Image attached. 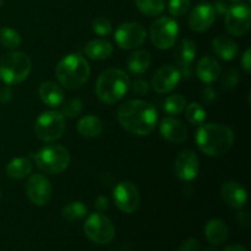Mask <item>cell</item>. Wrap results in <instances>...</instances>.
Here are the masks:
<instances>
[{"label": "cell", "instance_id": "40", "mask_svg": "<svg viewBox=\"0 0 251 251\" xmlns=\"http://www.w3.org/2000/svg\"><path fill=\"white\" fill-rule=\"evenodd\" d=\"M12 96H14V92H12L10 85L0 88V102L1 103H9L12 100Z\"/></svg>", "mask_w": 251, "mask_h": 251}, {"label": "cell", "instance_id": "6", "mask_svg": "<svg viewBox=\"0 0 251 251\" xmlns=\"http://www.w3.org/2000/svg\"><path fill=\"white\" fill-rule=\"evenodd\" d=\"M37 167L46 174H59L65 171L71 161L70 153L61 145H47L34 156Z\"/></svg>", "mask_w": 251, "mask_h": 251}, {"label": "cell", "instance_id": "27", "mask_svg": "<svg viewBox=\"0 0 251 251\" xmlns=\"http://www.w3.org/2000/svg\"><path fill=\"white\" fill-rule=\"evenodd\" d=\"M32 168H33V166H32L31 161L21 157V158L12 159L7 164L6 174L7 176L12 179H24L31 174Z\"/></svg>", "mask_w": 251, "mask_h": 251}, {"label": "cell", "instance_id": "8", "mask_svg": "<svg viewBox=\"0 0 251 251\" xmlns=\"http://www.w3.org/2000/svg\"><path fill=\"white\" fill-rule=\"evenodd\" d=\"M83 232L91 242L104 245L114 239L115 228L107 216L102 212H96L87 218L83 226Z\"/></svg>", "mask_w": 251, "mask_h": 251}, {"label": "cell", "instance_id": "33", "mask_svg": "<svg viewBox=\"0 0 251 251\" xmlns=\"http://www.w3.org/2000/svg\"><path fill=\"white\" fill-rule=\"evenodd\" d=\"M63 107H61V114L64 117L68 118H75L77 115H80V113L82 112L83 103L82 100H78V98H73V100H68V102L63 103Z\"/></svg>", "mask_w": 251, "mask_h": 251}, {"label": "cell", "instance_id": "34", "mask_svg": "<svg viewBox=\"0 0 251 251\" xmlns=\"http://www.w3.org/2000/svg\"><path fill=\"white\" fill-rule=\"evenodd\" d=\"M92 29L98 36H108L112 33L113 25L107 17H97L92 22Z\"/></svg>", "mask_w": 251, "mask_h": 251}, {"label": "cell", "instance_id": "42", "mask_svg": "<svg viewBox=\"0 0 251 251\" xmlns=\"http://www.w3.org/2000/svg\"><path fill=\"white\" fill-rule=\"evenodd\" d=\"M242 65H243V68L248 71V73H250L251 71V49L250 48H248L247 50H245L244 55H243Z\"/></svg>", "mask_w": 251, "mask_h": 251}, {"label": "cell", "instance_id": "12", "mask_svg": "<svg viewBox=\"0 0 251 251\" xmlns=\"http://www.w3.org/2000/svg\"><path fill=\"white\" fill-rule=\"evenodd\" d=\"M114 37L122 49H135L146 41V31L137 22H125L118 27Z\"/></svg>", "mask_w": 251, "mask_h": 251}, {"label": "cell", "instance_id": "28", "mask_svg": "<svg viewBox=\"0 0 251 251\" xmlns=\"http://www.w3.org/2000/svg\"><path fill=\"white\" fill-rule=\"evenodd\" d=\"M63 217L69 222H77L87 215V206L81 201H74L63 208Z\"/></svg>", "mask_w": 251, "mask_h": 251}, {"label": "cell", "instance_id": "2", "mask_svg": "<svg viewBox=\"0 0 251 251\" xmlns=\"http://www.w3.org/2000/svg\"><path fill=\"white\" fill-rule=\"evenodd\" d=\"M196 144L205 154L220 157L227 153L234 144V132L227 125L210 123L201 125L196 134Z\"/></svg>", "mask_w": 251, "mask_h": 251}, {"label": "cell", "instance_id": "37", "mask_svg": "<svg viewBox=\"0 0 251 251\" xmlns=\"http://www.w3.org/2000/svg\"><path fill=\"white\" fill-rule=\"evenodd\" d=\"M132 92L137 96H144L149 92L150 86L145 80H135L131 85Z\"/></svg>", "mask_w": 251, "mask_h": 251}, {"label": "cell", "instance_id": "5", "mask_svg": "<svg viewBox=\"0 0 251 251\" xmlns=\"http://www.w3.org/2000/svg\"><path fill=\"white\" fill-rule=\"evenodd\" d=\"M32 61L27 54L10 51L0 58V77L6 85H16L28 77Z\"/></svg>", "mask_w": 251, "mask_h": 251}, {"label": "cell", "instance_id": "14", "mask_svg": "<svg viewBox=\"0 0 251 251\" xmlns=\"http://www.w3.org/2000/svg\"><path fill=\"white\" fill-rule=\"evenodd\" d=\"M200 171V162L194 151L185 150L176 156L174 162V173L184 181H191L198 176Z\"/></svg>", "mask_w": 251, "mask_h": 251}, {"label": "cell", "instance_id": "22", "mask_svg": "<svg viewBox=\"0 0 251 251\" xmlns=\"http://www.w3.org/2000/svg\"><path fill=\"white\" fill-rule=\"evenodd\" d=\"M212 49L217 56L223 60H233L238 55V46L227 36H218L212 41Z\"/></svg>", "mask_w": 251, "mask_h": 251}, {"label": "cell", "instance_id": "7", "mask_svg": "<svg viewBox=\"0 0 251 251\" xmlns=\"http://www.w3.org/2000/svg\"><path fill=\"white\" fill-rule=\"evenodd\" d=\"M65 129V117L56 110L42 113L34 123V132L37 137L44 142H53L60 139Z\"/></svg>", "mask_w": 251, "mask_h": 251}, {"label": "cell", "instance_id": "16", "mask_svg": "<svg viewBox=\"0 0 251 251\" xmlns=\"http://www.w3.org/2000/svg\"><path fill=\"white\" fill-rule=\"evenodd\" d=\"M181 77L178 68L173 65H164L157 70L152 78V87L157 93H168L176 87Z\"/></svg>", "mask_w": 251, "mask_h": 251}, {"label": "cell", "instance_id": "13", "mask_svg": "<svg viewBox=\"0 0 251 251\" xmlns=\"http://www.w3.org/2000/svg\"><path fill=\"white\" fill-rule=\"evenodd\" d=\"M25 189H26V194L29 201L37 206L47 205L50 200L51 193H53L50 181L43 174H33L27 180Z\"/></svg>", "mask_w": 251, "mask_h": 251}, {"label": "cell", "instance_id": "41", "mask_svg": "<svg viewBox=\"0 0 251 251\" xmlns=\"http://www.w3.org/2000/svg\"><path fill=\"white\" fill-rule=\"evenodd\" d=\"M95 206L98 212H104L109 207V201H108V199L105 196H98L95 201Z\"/></svg>", "mask_w": 251, "mask_h": 251}, {"label": "cell", "instance_id": "18", "mask_svg": "<svg viewBox=\"0 0 251 251\" xmlns=\"http://www.w3.org/2000/svg\"><path fill=\"white\" fill-rule=\"evenodd\" d=\"M159 132L162 136L173 144H183L188 137V129L179 119L167 117L159 124Z\"/></svg>", "mask_w": 251, "mask_h": 251}, {"label": "cell", "instance_id": "20", "mask_svg": "<svg viewBox=\"0 0 251 251\" xmlns=\"http://www.w3.org/2000/svg\"><path fill=\"white\" fill-rule=\"evenodd\" d=\"M39 97L42 102L50 108L60 107L64 103V91L58 83L47 81L39 86Z\"/></svg>", "mask_w": 251, "mask_h": 251}, {"label": "cell", "instance_id": "48", "mask_svg": "<svg viewBox=\"0 0 251 251\" xmlns=\"http://www.w3.org/2000/svg\"><path fill=\"white\" fill-rule=\"evenodd\" d=\"M232 1H239V0H232Z\"/></svg>", "mask_w": 251, "mask_h": 251}, {"label": "cell", "instance_id": "24", "mask_svg": "<svg viewBox=\"0 0 251 251\" xmlns=\"http://www.w3.org/2000/svg\"><path fill=\"white\" fill-rule=\"evenodd\" d=\"M85 53L93 60H105L113 54V46L105 39H93L86 44Z\"/></svg>", "mask_w": 251, "mask_h": 251}, {"label": "cell", "instance_id": "26", "mask_svg": "<svg viewBox=\"0 0 251 251\" xmlns=\"http://www.w3.org/2000/svg\"><path fill=\"white\" fill-rule=\"evenodd\" d=\"M151 64V56L146 50H137L127 60V69L132 75H142Z\"/></svg>", "mask_w": 251, "mask_h": 251}, {"label": "cell", "instance_id": "15", "mask_svg": "<svg viewBox=\"0 0 251 251\" xmlns=\"http://www.w3.org/2000/svg\"><path fill=\"white\" fill-rule=\"evenodd\" d=\"M216 9L210 2H200L196 5L189 16V26L195 32H205L215 22Z\"/></svg>", "mask_w": 251, "mask_h": 251}, {"label": "cell", "instance_id": "35", "mask_svg": "<svg viewBox=\"0 0 251 251\" xmlns=\"http://www.w3.org/2000/svg\"><path fill=\"white\" fill-rule=\"evenodd\" d=\"M169 12L173 16H184L190 9V0H169Z\"/></svg>", "mask_w": 251, "mask_h": 251}, {"label": "cell", "instance_id": "30", "mask_svg": "<svg viewBox=\"0 0 251 251\" xmlns=\"http://www.w3.org/2000/svg\"><path fill=\"white\" fill-rule=\"evenodd\" d=\"M186 107V100L180 95H173L166 98L163 103L164 112L168 115H178Z\"/></svg>", "mask_w": 251, "mask_h": 251}, {"label": "cell", "instance_id": "29", "mask_svg": "<svg viewBox=\"0 0 251 251\" xmlns=\"http://www.w3.org/2000/svg\"><path fill=\"white\" fill-rule=\"evenodd\" d=\"M140 12L149 17L158 16L164 10V0H135Z\"/></svg>", "mask_w": 251, "mask_h": 251}, {"label": "cell", "instance_id": "43", "mask_svg": "<svg viewBox=\"0 0 251 251\" xmlns=\"http://www.w3.org/2000/svg\"><path fill=\"white\" fill-rule=\"evenodd\" d=\"M238 221H239L240 225L248 226V223H249V215L247 212H239L238 213Z\"/></svg>", "mask_w": 251, "mask_h": 251}, {"label": "cell", "instance_id": "4", "mask_svg": "<svg viewBox=\"0 0 251 251\" xmlns=\"http://www.w3.org/2000/svg\"><path fill=\"white\" fill-rule=\"evenodd\" d=\"M129 88V76L120 69H108L103 71L96 83L97 97L107 104L119 102Z\"/></svg>", "mask_w": 251, "mask_h": 251}, {"label": "cell", "instance_id": "38", "mask_svg": "<svg viewBox=\"0 0 251 251\" xmlns=\"http://www.w3.org/2000/svg\"><path fill=\"white\" fill-rule=\"evenodd\" d=\"M201 98H202V100L206 104H211V103H213L216 100L217 95H216L215 90L211 86H206L202 90V92H201Z\"/></svg>", "mask_w": 251, "mask_h": 251}, {"label": "cell", "instance_id": "44", "mask_svg": "<svg viewBox=\"0 0 251 251\" xmlns=\"http://www.w3.org/2000/svg\"><path fill=\"white\" fill-rule=\"evenodd\" d=\"M223 251H247L244 247H242V245H238V244H233V245H229V247L226 248Z\"/></svg>", "mask_w": 251, "mask_h": 251}, {"label": "cell", "instance_id": "25", "mask_svg": "<svg viewBox=\"0 0 251 251\" xmlns=\"http://www.w3.org/2000/svg\"><path fill=\"white\" fill-rule=\"evenodd\" d=\"M205 234L208 242L213 245H220L225 243L228 238V227L223 221L211 220L206 225Z\"/></svg>", "mask_w": 251, "mask_h": 251}, {"label": "cell", "instance_id": "9", "mask_svg": "<svg viewBox=\"0 0 251 251\" xmlns=\"http://www.w3.org/2000/svg\"><path fill=\"white\" fill-rule=\"evenodd\" d=\"M179 34L178 24L171 17H159L151 25V41L158 49H169L176 44Z\"/></svg>", "mask_w": 251, "mask_h": 251}, {"label": "cell", "instance_id": "23", "mask_svg": "<svg viewBox=\"0 0 251 251\" xmlns=\"http://www.w3.org/2000/svg\"><path fill=\"white\" fill-rule=\"evenodd\" d=\"M77 131L81 136L86 139H95L98 137L103 131V123L96 115H86L81 118L77 123Z\"/></svg>", "mask_w": 251, "mask_h": 251}, {"label": "cell", "instance_id": "19", "mask_svg": "<svg viewBox=\"0 0 251 251\" xmlns=\"http://www.w3.org/2000/svg\"><path fill=\"white\" fill-rule=\"evenodd\" d=\"M223 201L232 208H242L248 201V193L237 181H226L221 188Z\"/></svg>", "mask_w": 251, "mask_h": 251}, {"label": "cell", "instance_id": "3", "mask_svg": "<svg viewBox=\"0 0 251 251\" xmlns=\"http://www.w3.org/2000/svg\"><path fill=\"white\" fill-rule=\"evenodd\" d=\"M56 78L68 90L80 88L90 78L91 69L87 60L80 54H69L59 61L55 69Z\"/></svg>", "mask_w": 251, "mask_h": 251}, {"label": "cell", "instance_id": "11", "mask_svg": "<svg viewBox=\"0 0 251 251\" xmlns=\"http://www.w3.org/2000/svg\"><path fill=\"white\" fill-rule=\"evenodd\" d=\"M113 198L117 207L124 213L135 212L141 201L139 189L131 181H122L117 184L113 191Z\"/></svg>", "mask_w": 251, "mask_h": 251}, {"label": "cell", "instance_id": "47", "mask_svg": "<svg viewBox=\"0 0 251 251\" xmlns=\"http://www.w3.org/2000/svg\"><path fill=\"white\" fill-rule=\"evenodd\" d=\"M0 198H1V189H0Z\"/></svg>", "mask_w": 251, "mask_h": 251}, {"label": "cell", "instance_id": "31", "mask_svg": "<svg viewBox=\"0 0 251 251\" xmlns=\"http://www.w3.org/2000/svg\"><path fill=\"white\" fill-rule=\"evenodd\" d=\"M0 43L4 48L14 50V49L19 48L21 44V36L15 29L10 28V27H4L0 31Z\"/></svg>", "mask_w": 251, "mask_h": 251}, {"label": "cell", "instance_id": "1", "mask_svg": "<svg viewBox=\"0 0 251 251\" xmlns=\"http://www.w3.org/2000/svg\"><path fill=\"white\" fill-rule=\"evenodd\" d=\"M118 120L126 131L137 136L151 134L158 122L157 109L149 102L131 100L120 105Z\"/></svg>", "mask_w": 251, "mask_h": 251}, {"label": "cell", "instance_id": "39", "mask_svg": "<svg viewBox=\"0 0 251 251\" xmlns=\"http://www.w3.org/2000/svg\"><path fill=\"white\" fill-rule=\"evenodd\" d=\"M178 251H200V244H199V242L196 239L190 238V239L185 240L180 245Z\"/></svg>", "mask_w": 251, "mask_h": 251}, {"label": "cell", "instance_id": "45", "mask_svg": "<svg viewBox=\"0 0 251 251\" xmlns=\"http://www.w3.org/2000/svg\"><path fill=\"white\" fill-rule=\"evenodd\" d=\"M205 251H217V250H216L215 248H211V247H208V248H206Z\"/></svg>", "mask_w": 251, "mask_h": 251}, {"label": "cell", "instance_id": "32", "mask_svg": "<svg viewBox=\"0 0 251 251\" xmlns=\"http://www.w3.org/2000/svg\"><path fill=\"white\" fill-rule=\"evenodd\" d=\"M185 115L189 123L193 125H202L206 119V112L199 103H191L185 107Z\"/></svg>", "mask_w": 251, "mask_h": 251}, {"label": "cell", "instance_id": "36", "mask_svg": "<svg viewBox=\"0 0 251 251\" xmlns=\"http://www.w3.org/2000/svg\"><path fill=\"white\" fill-rule=\"evenodd\" d=\"M238 83V73L235 69L228 71L225 76H223V86L226 90H232L237 86Z\"/></svg>", "mask_w": 251, "mask_h": 251}, {"label": "cell", "instance_id": "46", "mask_svg": "<svg viewBox=\"0 0 251 251\" xmlns=\"http://www.w3.org/2000/svg\"><path fill=\"white\" fill-rule=\"evenodd\" d=\"M2 1H4V0H0V6H1V5H2Z\"/></svg>", "mask_w": 251, "mask_h": 251}, {"label": "cell", "instance_id": "10", "mask_svg": "<svg viewBox=\"0 0 251 251\" xmlns=\"http://www.w3.org/2000/svg\"><path fill=\"white\" fill-rule=\"evenodd\" d=\"M226 28L232 36L247 33L251 26V10L248 4H237L226 11Z\"/></svg>", "mask_w": 251, "mask_h": 251}, {"label": "cell", "instance_id": "21", "mask_svg": "<svg viewBox=\"0 0 251 251\" xmlns=\"http://www.w3.org/2000/svg\"><path fill=\"white\" fill-rule=\"evenodd\" d=\"M196 74L199 78L205 83H212L220 77L221 68L218 61L212 56H205L199 61L196 66Z\"/></svg>", "mask_w": 251, "mask_h": 251}, {"label": "cell", "instance_id": "17", "mask_svg": "<svg viewBox=\"0 0 251 251\" xmlns=\"http://www.w3.org/2000/svg\"><path fill=\"white\" fill-rule=\"evenodd\" d=\"M174 61L185 77H190L191 64L196 56V44L191 39H181L174 49Z\"/></svg>", "mask_w": 251, "mask_h": 251}]
</instances>
